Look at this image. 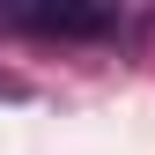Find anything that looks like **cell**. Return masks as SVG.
<instances>
[{
	"label": "cell",
	"mask_w": 155,
	"mask_h": 155,
	"mask_svg": "<svg viewBox=\"0 0 155 155\" xmlns=\"http://www.w3.org/2000/svg\"><path fill=\"white\" fill-rule=\"evenodd\" d=\"M8 37H52V45H104L126 30L118 8H0Z\"/></svg>",
	"instance_id": "cell-1"
},
{
	"label": "cell",
	"mask_w": 155,
	"mask_h": 155,
	"mask_svg": "<svg viewBox=\"0 0 155 155\" xmlns=\"http://www.w3.org/2000/svg\"><path fill=\"white\" fill-rule=\"evenodd\" d=\"M0 104H30V81H22V74H8V67H0Z\"/></svg>",
	"instance_id": "cell-2"
}]
</instances>
